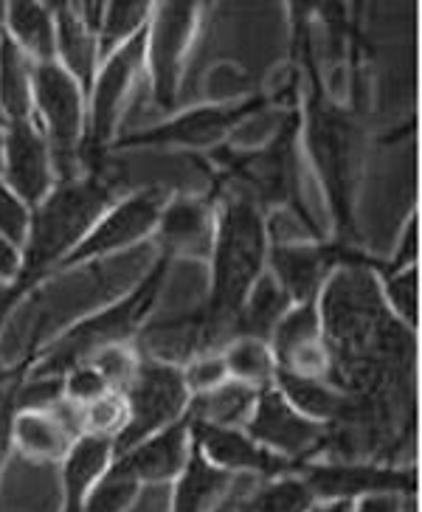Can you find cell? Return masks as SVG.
I'll return each mask as SVG.
<instances>
[{"label": "cell", "instance_id": "obj_44", "mask_svg": "<svg viewBox=\"0 0 422 512\" xmlns=\"http://www.w3.org/2000/svg\"><path fill=\"white\" fill-rule=\"evenodd\" d=\"M3 138H6V124L0 119V166H3Z\"/></svg>", "mask_w": 422, "mask_h": 512}, {"label": "cell", "instance_id": "obj_8", "mask_svg": "<svg viewBox=\"0 0 422 512\" xmlns=\"http://www.w3.org/2000/svg\"><path fill=\"white\" fill-rule=\"evenodd\" d=\"M164 209V195L158 189H141L136 195L124 197L93 223V228L82 237L71 254L62 259L54 271H71L74 265L91 262L99 256L124 251L136 242L147 240L158 228V217Z\"/></svg>", "mask_w": 422, "mask_h": 512}, {"label": "cell", "instance_id": "obj_10", "mask_svg": "<svg viewBox=\"0 0 422 512\" xmlns=\"http://www.w3.org/2000/svg\"><path fill=\"white\" fill-rule=\"evenodd\" d=\"M265 105L262 99L254 102H242V105H220V107H195L183 116L169 119L161 127H152L136 136L116 138V147H161V144H178V147H211L228 130L242 121L245 116L257 113Z\"/></svg>", "mask_w": 422, "mask_h": 512}, {"label": "cell", "instance_id": "obj_21", "mask_svg": "<svg viewBox=\"0 0 422 512\" xmlns=\"http://www.w3.org/2000/svg\"><path fill=\"white\" fill-rule=\"evenodd\" d=\"M113 451V439L79 437L65 456V504L62 512H85V496L93 482L105 473L107 459Z\"/></svg>", "mask_w": 422, "mask_h": 512}, {"label": "cell", "instance_id": "obj_37", "mask_svg": "<svg viewBox=\"0 0 422 512\" xmlns=\"http://www.w3.org/2000/svg\"><path fill=\"white\" fill-rule=\"evenodd\" d=\"M29 361H23L17 369L9 372H0V467L6 459V448H9V439H12V422L17 414V389L23 383V377L29 372Z\"/></svg>", "mask_w": 422, "mask_h": 512}, {"label": "cell", "instance_id": "obj_3", "mask_svg": "<svg viewBox=\"0 0 422 512\" xmlns=\"http://www.w3.org/2000/svg\"><path fill=\"white\" fill-rule=\"evenodd\" d=\"M169 268H172V256L164 254L127 299L110 304L107 310L96 313V316L82 318L76 327L60 335L46 352L34 355L37 361L29 363L26 375L62 377L68 369H74L76 363L91 361L99 349L127 344V338L144 324V318L152 310V304H155L161 287H164Z\"/></svg>", "mask_w": 422, "mask_h": 512}, {"label": "cell", "instance_id": "obj_36", "mask_svg": "<svg viewBox=\"0 0 422 512\" xmlns=\"http://www.w3.org/2000/svg\"><path fill=\"white\" fill-rule=\"evenodd\" d=\"M62 386H65L68 403H74V406H85V403L102 397L105 392H113V389L107 386L105 377L99 375V369L88 361L76 363L74 369H68V372L62 375Z\"/></svg>", "mask_w": 422, "mask_h": 512}, {"label": "cell", "instance_id": "obj_28", "mask_svg": "<svg viewBox=\"0 0 422 512\" xmlns=\"http://www.w3.org/2000/svg\"><path fill=\"white\" fill-rule=\"evenodd\" d=\"M228 377L240 380L251 389H268L273 386V375H276V361H273L271 344L259 341V338H231L223 352Z\"/></svg>", "mask_w": 422, "mask_h": 512}, {"label": "cell", "instance_id": "obj_30", "mask_svg": "<svg viewBox=\"0 0 422 512\" xmlns=\"http://www.w3.org/2000/svg\"><path fill=\"white\" fill-rule=\"evenodd\" d=\"M273 361L279 363L296 349L321 344V316H318V299L313 302L293 304L287 310V316L279 321V327L271 335Z\"/></svg>", "mask_w": 422, "mask_h": 512}, {"label": "cell", "instance_id": "obj_35", "mask_svg": "<svg viewBox=\"0 0 422 512\" xmlns=\"http://www.w3.org/2000/svg\"><path fill=\"white\" fill-rule=\"evenodd\" d=\"M386 302L406 327L417 324V268H403L386 276Z\"/></svg>", "mask_w": 422, "mask_h": 512}, {"label": "cell", "instance_id": "obj_9", "mask_svg": "<svg viewBox=\"0 0 422 512\" xmlns=\"http://www.w3.org/2000/svg\"><path fill=\"white\" fill-rule=\"evenodd\" d=\"M0 178L29 211L37 209L57 186L51 152L34 119L6 124Z\"/></svg>", "mask_w": 422, "mask_h": 512}, {"label": "cell", "instance_id": "obj_2", "mask_svg": "<svg viewBox=\"0 0 422 512\" xmlns=\"http://www.w3.org/2000/svg\"><path fill=\"white\" fill-rule=\"evenodd\" d=\"M110 206L113 189L96 172L57 181L46 200L29 214V234L20 248V276L37 285L74 251Z\"/></svg>", "mask_w": 422, "mask_h": 512}, {"label": "cell", "instance_id": "obj_40", "mask_svg": "<svg viewBox=\"0 0 422 512\" xmlns=\"http://www.w3.org/2000/svg\"><path fill=\"white\" fill-rule=\"evenodd\" d=\"M20 268H23V254H20V248L12 245V242L0 234V279L12 285L17 276H20Z\"/></svg>", "mask_w": 422, "mask_h": 512}, {"label": "cell", "instance_id": "obj_25", "mask_svg": "<svg viewBox=\"0 0 422 512\" xmlns=\"http://www.w3.org/2000/svg\"><path fill=\"white\" fill-rule=\"evenodd\" d=\"M0 119L31 121V62L0 29Z\"/></svg>", "mask_w": 422, "mask_h": 512}, {"label": "cell", "instance_id": "obj_14", "mask_svg": "<svg viewBox=\"0 0 422 512\" xmlns=\"http://www.w3.org/2000/svg\"><path fill=\"white\" fill-rule=\"evenodd\" d=\"M310 147H313V155H316L318 169L324 172V181H327V189H330L332 206L338 211V220L349 223L352 136H349L347 119H341L332 107H313Z\"/></svg>", "mask_w": 422, "mask_h": 512}, {"label": "cell", "instance_id": "obj_26", "mask_svg": "<svg viewBox=\"0 0 422 512\" xmlns=\"http://www.w3.org/2000/svg\"><path fill=\"white\" fill-rule=\"evenodd\" d=\"M273 380L279 383V392L287 403L310 420H338L347 414V400L318 377H299L276 369Z\"/></svg>", "mask_w": 422, "mask_h": 512}, {"label": "cell", "instance_id": "obj_27", "mask_svg": "<svg viewBox=\"0 0 422 512\" xmlns=\"http://www.w3.org/2000/svg\"><path fill=\"white\" fill-rule=\"evenodd\" d=\"M181 473L183 476L181 484H178V493H175L172 512H203L209 507L211 498L217 496L231 479V473L209 465L195 445L189 448V459H186Z\"/></svg>", "mask_w": 422, "mask_h": 512}, {"label": "cell", "instance_id": "obj_24", "mask_svg": "<svg viewBox=\"0 0 422 512\" xmlns=\"http://www.w3.org/2000/svg\"><path fill=\"white\" fill-rule=\"evenodd\" d=\"M257 397V389L228 377L226 383L214 386L209 392L195 394V400H189V406H186V417L197 422L234 428V425H240V422L251 417Z\"/></svg>", "mask_w": 422, "mask_h": 512}, {"label": "cell", "instance_id": "obj_29", "mask_svg": "<svg viewBox=\"0 0 422 512\" xmlns=\"http://www.w3.org/2000/svg\"><path fill=\"white\" fill-rule=\"evenodd\" d=\"M152 3H105L102 29L96 37L99 46V62H105L113 51H119L124 43H130L138 31L150 26Z\"/></svg>", "mask_w": 422, "mask_h": 512}, {"label": "cell", "instance_id": "obj_20", "mask_svg": "<svg viewBox=\"0 0 422 512\" xmlns=\"http://www.w3.org/2000/svg\"><path fill=\"white\" fill-rule=\"evenodd\" d=\"M3 34L31 65L54 62V15L46 3H6Z\"/></svg>", "mask_w": 422, "mask_h": 512}, {"label": "cell", "instance_id": "obj_33", "mask_svg": "<svg viewBox=\"0 0 422 512\" xmlns=\"http://www.w3.org/2000/svg\"><path fill=\"white\" fill-rule=\"evenodd\" d=\"M138 358H141V355H136L133 349H127V344H116V347L99 349L88 363H93V366L99 369V375L105 377L107 386H110L113 392H124L127 383L136 375Z\"/></svg>", "mask_w": 422, "mask_h": 512}, {"label": "cell", "instance_id": "obj_4", "mask_svg": "<svg viewBox=\"0 0 422 512\" xmlns=\"http://www.w3.org/2000/svg\"><path fill=\"white\" fill-rule=\"evenodd\" d=\"M31 119L46 138L57 181L74 178L85 141V96L57 62L31 65Z\"/></svg>", "mask_w": 422, "mask_h": 512}, {"label": "cell", "instance_id": "obj_18", "mask_svg": "<svg viewBox=\"0 0 422 512\" xmlns=\"http://www.w3.org/2000/svg\"><path fill=\"white\" fill-rule=\"evenodd\" d=\"M189 420L183 414L181 420L161 428L158 434H152L144 442H138L136 448L127 453H119V465H124L138 482H166L172 476H178L189 459Z\"/></svg>", "mask_w": 422, "mask_h": 512}, {"label": "cell", "instance_id": "obj_43", "mask_svg": "<svg viewBox=\"0 0 422 512\" xmlns=\"http://www.w3.org/2000/svg\"><path fill=\"white\" fill-rule=\"evenodd\" d=\"M313 512H349V501H332L327 507H318Z\"/></svg>", "mask_w": 422, "mask_h": 512}, {"label": "cell", "instance_id": "obj_15", "mask_svg": "<svg viewBox=\"0 0 422 512\" xmlns=\"http://www.w3.org/2000/svg\"><path fill=\"white\" fill-rule=\"evenodd\" d=\"M189 420V417H186ZM189 434L192 445L203 453L209 465L220 470H262V473H282L287 462L276 453L265 451L251 437H245L226 425H211V422L189 420Z\"/></svg>", "mask_w": 422, "mask_h": 512}, {"label": "cell", "instance_id": "obj_5", "mask_svg": "<svg viewBox=\"0 0 422 512\" xmlns=\"http://www.w3.org/2000/svg\"><path fill=\"white\" fill-rule=\"evenodd\" d=\"M127 400V420L116 439L113 451L127 453L144 442L161 428L178 422L189 406V389L183 380V369L172 363L152 361V358H138L136 375L124 389Z\"/></svg>", "mask_w": 422, "mask_h": 512}, {"label": "cell", "instance_id": "obj_22", "mask_svg": "<svg viewBox=\"0 0 422 512\" xmlns=\"http://www.w3.org/2000/svg\"><path fill=\"white\" fill-rule=\"evenodd\" d=\"M293 307L290 296L279 287L271 273L265 271L259 276L248 299L242 304L234 338H259V341H271V335L279 327V321L287 316V310Z\"/></svg>", "mask_w": 422, "mask_h": 512}, {"label": "cell", "instance_id": "obj_11", "mask_svg": "<svg viewBox=\"0 0 422 512\" xmlns=\"http://www.w3.org/2000/svg\"><path fill=\"white\" fill-rule=\"evenodd\" d=\"M248 431L257 445H265V451H282L290 456H302L324 439L321 425L299 414L273 386L259 392L248 420Z\"/></svg>", "mask_w": 422, "mask_h": 512}, {"label": "cell", "instance_id": "obj_23", "mask_svg": "<svg viewBox=\"0 0 422 512\" xmlns=\"http://www.w3.org/2000/svg\"><path fill=\"white\" fill-rule=\"evenodd\" d=\"M12 437L26 456L60 459L71 451L74 434L60 420V414L48 408V411H17L12 422Z\"/></svg>", "mask_w": 422, "mask_h": 512}, {"label": "cell", "instance_id": "obj_13", "mask_svg": "<svg viewBox=\"0 0 422 512\" xmlns=\"http://www.w3.org/2000/svg\"><path fill=\"white\" fill-rule=\"evenodd\" d=\"M296 119L287 121L282 136L271 141V147L245 158H231L228 169L240 175V181L251 189L248 197L257 203H287L296 192V178H293V141H296Z\"/></svg>", "mask_w": 422, "mask_h": 512}, {"label": "cell", "instance_id": "obj_6", "mask_svg": "<svg viewBox=\"0 0 422 512\" xmlns=\"http://www.w3.org/2000/svg\"><path fill=\"white\" fill-rule=\"evenodd\" d=\"M147 57V29L138 31L130 43L99 62V76L93 79L91 96L85 105V141L82 158H96L116 141L124 107L136 91L138 76Z\"/></svg>", "mask_w": 422, "mask_h": 512}, {"label": "cell", "instance_id": "obj_17", "mask_svg": "<svg viewBox=\"0 0 422 512\" xmlns=\"http://www.w3.org/2000/svg\"><path fill=\"white\" fill-rule=\"evenodd\" d=\"M304 484L310 493L324 498L349 501L352 496H377V493H408L411 476L400 470L386 467H361V465H316L307 467Z\"/></svg>", "mask_w": 422, "mask_h": 512}, {"label": "cell", "instance_id": "obj_32", "mask_svg": "<svg viewBox=\"0 0 422 512\" xmlns=\"http://www.w3.org/2000/svg\"><path fill=\"white\" fill-rule=\"evenodd\" d=\"M79 408V428H88L91 437H113L124 428L127 420V400L121 392H105L91 403Z\"/></svg>", "mask_w": 422, "mask_h": 512}, {"label": "cell", "instance_id": "obj_42", "mask_svg": "<svg viewBox=\"0 0 422 512\" xmlns=\"http://www.w3.org/2000/svg\"><path fill=\"white\" fill-rule=\"evenodd\" d=\"M358 512H400V507H397V498L394 496H389V493H377V496L366 498Z\"/></svg>", "mask_w": 422, "mask_h": 512}, {"label": "cell", "instance_id": "obj_31", "mask_svg": "<svg viewBox=\"0 0 422 512\" xmlns=\"http://www.w3.org/2000/svg\"><path fill=\"white\" fill-rule=\"evenodd\" d=\"M138 479L124 465L105 470L85 496V512H124L138 493Z\"/></svg>", "mask_w": 422, "mask_h": 512}, {"label": "cell", "instance_id": "obj_16", "mask_svg": "<svg viewBox=\"0 0 422 512\" xmlns=\"http://www.w3.org/2000/svg\"><path fill=\"white\" fill-rule=\"evenodd\" d=\"M51 15H54V62L79 85L88 105L96 65H99L96 34L79 17L76 3H51Z\"/></svg>", "mask_w": 422, "mask_h": 512}, {"label": "cell", "instance_id": "obj_19", "mask_svg": "<svg viewBox=\"0 0 422 512\" xmlns=\"http://www.w3.org/2000/svg\"><path fill=\"white\" fill-rule=\"evenodd\" d=\"M158 237L166 256H206L214 242V217L211 209L197 197L169 200L158 217Z\"/></svg>", "mask_w": 422, "mask_h": 512}, {"label": "cell", "instance_id": "obj_38", "mask_svg": "<svg viewBox=\"0 0 422 512\" xmlns=\"http://www.w3.org/2000/svg\"><path fill=\"white\" fill-rule=\"evenodd\" d=\"M29 214L31 211L17 200L15 192L0 178V234L17 248H23L26 234H29Z\"/></svg>", "mask_w": 422, "mask_h": 512}, {"label": "cell", "instance_id": "obj_41", "mask_svg": "<svg viewBox=\"0 0 422 512\" xmlns=\"http://www.w3.org/2000/svg\"><path fill=\"white\" fill-rule=\"evenodd\" d=\"M31 287H34V282L23 279V276H17L12 285L0 290V327L6 324V318H9V313L15 310V304L26 296V290H31Z\"/></svg>", "mask_w": 422, "mask_h": 512}, {"label": "cell", "instance_id": "obj_7", "mask_svg": "<svg viewBox=\"0 0 422 512\" xmlns=\"http://www.w3.org/2000/svg\"><path fill=\"white\" fill-rule=\"evenodd\" d=\"M197 3H158L147 26V57L152 99L161 110H175L181 96L186 51L197 29Z\"/></svg>", "mask_w": 422, "mask_h": 512}, {"label": "cell", "instance_id": "obj_39", "mask_svg": "<svg viewBox=\"0 0 422 512\" xmlns=\"http://www.w3.org/2000/svg\"><path fill=\"white\" fill-rule=\"evenodd\" d=\"M183 380H186V389L189 392H209L214 386L226 383L228 380V369L223 355L217 352H203L197 355L195 361H189L186 372H183Z\"/></svg>", "mask_w": 422, "mask_h": 512}, {"label": "cell", "instance_id": "obj_1", "mask_svg": "<svg viewBox=\"0 0 422 512\" xmlns=\"http://www.w3.org/2000/svg\"><path fill=\"white\" fill-rule=\"evenodd\" d=\"M268 231L259 203L248 195H228L220 203L214 242H211V296L206 307L209 352L226 347L234 338L237 318L251 287L265 273Z\"/></svg>", "mask_w": 422, "mask_h": 512}, {"label": "cell", "instance_id": "obj_34", "mask_svg": "<svg viewBox=\"0 0 422 512\" xmlns=\"http://www.w3.org/2000/svg\"><path fill=\"white\" fill-rule=\"evenodd\" d=\"M310 498L313 493L307 490V484L285 479L262 490V496L254 501V512H307Z\"/></svg>", "mask_w": 422, "mask_h": 512}, {"label": "cell", "instance_id": "obj_12", "mask_svg": "<svg viewBox=\"0 0 422 512\" xmlns=\"http://www.w3.org/2000/svg\"><path fill=\"white\" fill-rule=\"evenodd\" d=\"M347 251H338L332 245H313V242H285L273 245L268 254V273L279 282V287L290 296L293 304L318 299L321 287L330 276V268L341 262Z\"/></svg>", "mask_w": 422, "mask_h": 512}]
</instances>
